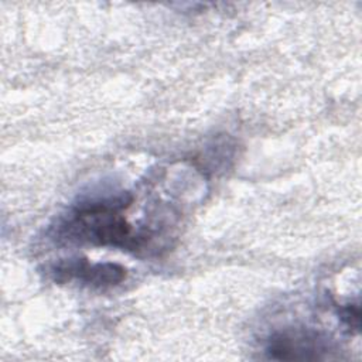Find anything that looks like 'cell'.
<instances>
[{
	"instance_id": "3",
	"label": "cell",
	"mask_w": 362,
	"mask_h": 362,
	"mask_svg": "<svg viewBox=\"0 0 362 362\" xmlns=\"http://www.w3.org/2000/svg\"><path fill=\"white\" fill-rule=\"evenodd\" d=\"M57 283L79 281L93 288H106L120 284L126 279V269L117 263H90L88 259H68L51 267Z\"/></svg>"
},
{
	"instance_id": "2",
	"label": "cell",
	"mask_w": 362,
	"mask_h": 362,
	"mask_svg": "<svg viewBox=\"0 0 362 362\" xmlns=\"http://www.w3.org/2000/svg\"><path fill=\"white\" fill-rule=\"evenodd\" d=\"M264 351L267 358L276 361H315L328 358L332 345L313 329H284L269 337Z\"/></svg>"
},
{
	"instance_id": "4",
	"label": "cell",
	"mask_w": 362,
	"mask_h": 362,
	"mask_svg": "<svg viewBox=\"0 0 362 362\" xmlns=\"http://www.w3.org/2000/svg\"><path fill=\"white\" fill-rule=\"evenodd\" d=\"M339 317L342 322L349 328L354 329L355 332L359 331V324H361V311L358 304H346L339 308Z\"/></svg>"
},
{
	"instance_id": "1",
	"label": "cell",
	"mask_w": 362,
	"mask_h": 362,
	"mask_svg": "<svg viewBox=\"0 0 362 362\" xmlns=\"http://www.w3.org/2000/svg\"><path fill=\"white\" fill-rule=\"evenodd\" d=\"M132 202V197L81 204L58 226V236L76 243L110 246L130 252L143 250L151 240V232L134 230L122 211Z\"/></svg>"
}]
</instances>
